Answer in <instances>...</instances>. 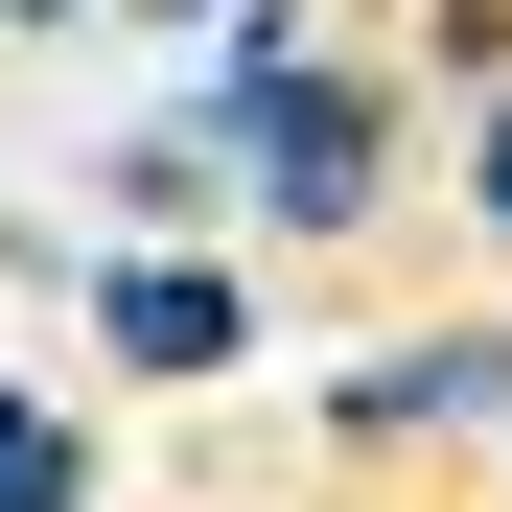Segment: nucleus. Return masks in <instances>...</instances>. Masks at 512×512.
Masks as SVG:
<instances>
[{
  "label": "nucleus",
  "instance_id": "1",
  "mask_svg": "<svg viewBox=\"0 0 512 512\" xmlns=\"http://www.w3.org/2000/svg\"><path fill=\"white\" fill-rule=\"evenodd\" d=\"M233 163H256L280 233H350L373 163H396V117L350 94V70H303V24H233Z\"/></svg>",
  "mask_w": 512,
  "mask_h": 512
},
{
  "label": "nucleus",
  "instance_id": "2",
  "mask_svg": "<svg viewBox=\"0 0 512 512\" xmlns=\"http://www.w3.org/2000/svg\"><path fill=\"white\" fill-rule=\"evenodd\" d=\"M233 326H256V303H233V280H187V256L94 280V350H117V373H233Z\"/></svg>",
  "mask_w": 512,
  "mask_h": 512
},
{
  "label": "nucleus",
  "instance_id": "3",
  "mask_svg": "<svg viewBox=\"0 0 512 512\" xmlns=\"http://www.w3.org/2000/svg\"><path fill=\"white\" fill-rule=\"evenodd\" d=\"M489 396H512V326H419L350 373V443H419V419H489Z\"/></svg>",
  "mask_w": 512,
  "mask_h": 512
},
{
  "label": "nucleus",
  "instance_id": "4",
  "mask_svg": "<svg viewBox=\"0 0 512 512\" xmlns=\"http://www.w3.org/2000/svg\"><path fill=\"white\" fill-rule=\"evenodd\" d=\"M0 512H94V466H70V419H47V396H0Z\"/></svg>",
  "mask_w": 512,
  "mask_h": 512
},
{
  "label": "nucleus",
  "instance_id": "5",
  "mask_svg": "<svg viewBox=\"0 0 512 512\" xmlns=\"http://www.w3.org/2000/svg\"><path fill=\"white\" fill-rule=\"evenodd\" d=\"M466 210H489V233H512V94H489V140H466Z\"/></svg>",
  "mask_w": 512,
  "mask_h": 512
},
{
  "label": "nucleus",
  "instance_id": "6",
  "mask_svg": "<svg viewBox=\"0 0 512 512\" xmlns=\"http://www.w3.org/2000/svg\"><path fill=\"white\" fill-rule=\"evenodd\" d=\"M117 24H210V0H117Z\"/></svg>",
  "mask_w": 512,
  "mask_h": 512
},
{
  "label": "nucleus",
  "instance_id": "7",
  "mask_svg": "<svg viewBox=\"0 0 512 512\" xmlns=\"http://www.w3.org/2000/svg\"><path fill=\"white\" fill-rule=\"evenodd\" d=\"M0 24H70V0H0Z\"/></svg>",
  "mask_w": 512,
  "mask_h": 512
}]
</instances>
